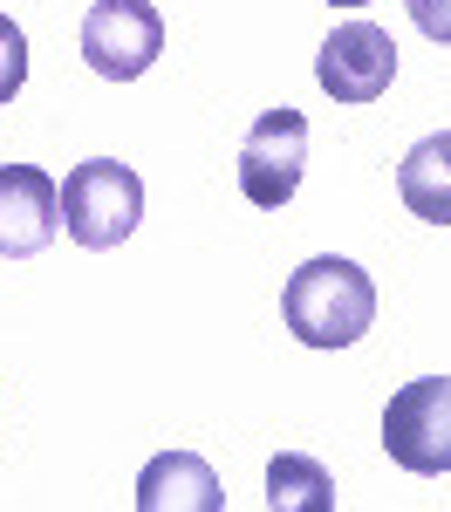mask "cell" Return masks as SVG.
<instances>
[{"label": "cell", "instance_id": "9", "mask_svg": "<svg viewBox=\"0 0 451 512\" xmlns=\"http://www.w3.org/2000/svg\"><path fill=\"white\" fill-rule=\"evenodd\" d=\"M397 192L424 226H451V130L410 144L404 164H397Z\"/></svg>", "mask_w": 451, "mask_h": 512}, {"label": "cell", "instance_id": "10", "mask_svg": "<svg viewBox=\"0 0 451 512\" xmlns=\"http://www.w3.org/2000/svg\"><path fill=\"white\" fill-rule=\"evenodd\" d=\"M267 506L274 512H335V478L308 451H281L267 465Z\"/></svg>", "mask_w": 451, "mask_h": 512}, {"label": "cell", "instance_id": "4", "mask_svg": "<svg viewBox=\"0 0 451 512\" xmlns=\"http://www.w3.org/2000/svg\"><path fill=\"white\" fill-rule=\"evenodd\" d=\"M164 55V21L151 0H96L82 14V62L103 82H137Z\"/></svg>", "mask_w": 451, "mask_h": 512}, {"label": "cell", "instance_id": "13", "mask_svg": "<svg viewBox=\"0 0 451 512\" xmlns=\"http://www.w3.org/2000/svg\"><path fill=\"white\" fill-rule=\"evenodd\" d=\"M328 7H369V0H328Z\"/></svg>", "mask_w": 451, "mask_h": 512}, {"label": "cell", "instance_id": "8", "mask_svg": "<svg viewBox=\"0 0 451 512\" xmlns=\"http://www.w3.org/2000/svg\"><path fill=\"white\" fill-rule=\"evenodd\" d=\"M137 512H226V485L199 451H158L137 472Z\"/></svg>", "mask_w": 451, "mask_h": 512}, {"label": "cell", "instance_id": "12", "mask_svg": "<svg viewBox=\"0 0 451 512\" xmlns=\"http://www.w3.org/2000/svg\"><path fill=\"white\" fill-rule=\"evenodd\" d=\"M404 7L431 41H451V0H404Z\"/></svg>", "mask_w": 451, "mask_h": 512}, {"label": "cell", "instance_id": "3", "mask_svg": "<svg viewBox=\"0 0 451 512\" xmlns=\"http://www.w3.org/2000/svg\"><path fill=\"white\" fill-rule=\"evenodd\" d=\"M383 451L417 478L451 472V376H417L383 410Z\"/></svg>", "mask_w": 451, "mask_h": 512}, {"label": "cell", "instance_id": "1", "mask_svg": "<svg viewBox=\"0 0 451 512\" xmlns=\"http://www.w3.org/2000/svg\"><path fill=\"white\" fill-rule=\"evenodd\" d=\"M281 315L294 328V342H308V349H349V342H363L369 321H376V287L356 260H342V253H315V260H301L281 287Z\"/></svg>", "mask_w": 451, "mask_h": 512}, {"label": "cell", "instance_id": "2", "mask_svg": "<svg viewBox=\"0 0 451 512\" xmlns=\"http://www.w3.org/2000/svg\"><path fill=\"white\" fill-rule=\"evenodd\" d=\"M137 219H144V178L130 164L89 158L62 178V226H69L76 246L110 253V246H123V239L137 233Z\"/></svg>", "mask_w": 451, "mask_h": 512}, {"label": "cell", "instance_id": "11", "mask_svg": "<svg viewBox=\"0 0 451 512\" xmlns=\"http://www.w3.org/2000/svg\"><path fill=\"white\" fill-rule=\"evenodd\" d=\"M21 82H28V35L0 14V110L21 96Z\"/></svg>", "mask_w": 451, "mask_h": 512}, {"label": "cell", "instance_id": "7", "mask_svg": "<svg viewBox=\"0 0 451 512\" xmlns=\"http://www.w3.org/2000/svg\"><path fill=\"white\" fill-rule=\"evenodd\" d=\"M62 226V185L35 164H0V260L41 253Z\"/></svg>", "mask_w": 451, "mask_h": 512}, {"label": "cell", "instance_id": "5", "mask_svg": "<svg viewBox=\"0 0 451 512\" xmlns=\"http://www.w3.org/2000/svg\"><path fill=\"white\" fill-rule=\"evenodd\" d=\"M301 164H308V117L301 110H267V117L246 130L240 144V192L260 212H281L287 198L301 192Z\"/></svg>", "mask_w": 451, "mask_h": 512}, {"label": "cell", "instance_id": "6", "mask_svg": "<svg viewBox=\"0 0 451 512\" xmlns=\"http://www.w3.org/2000/svg\"><path fill=\"white\" fill-rule=\"evenodd\" d=\"M315 82L335 103H376L397 82V41L383 35L376 21H342L315 55Z\"/></svg>", "mask_w": 451, "mask_h": 512}]
</instances>
